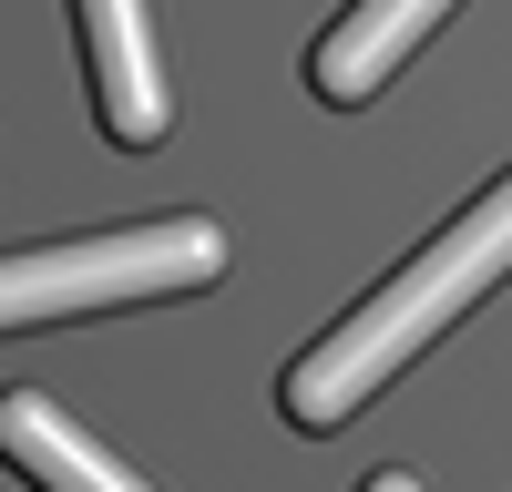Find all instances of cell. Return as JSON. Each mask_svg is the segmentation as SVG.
<instances>
[{
	"label": "cell",
	"instance_id": "1",
	"mask_svg": "<svg viewBox=\"0 0 512 492\" xmlns=\"http://www.w3.org/2000/svg\"><path fill=\"white\" fill-rule=\"evenodd\" d=\"M502 277H512V175H492L400 277H379L318 349H297L287 380H277V410L297 431H338L349 410H369V390H390L400 369L431 349L482 287H502Z\"/></svg>",
	"mask_w": 512,
	"mask_h": 492
},
{
	"label": "cell",
	"instance_id": "2",
	"mask_svg": "<svg viewBox=\"0 0 512 492\" xmlns=\"http://www.w3.org/2000/svg\"><path fill=\"white\" fill-rule=\"evenodd\" d=\"M216 277H226V236L205 216H154V226L62 236V246H0V339L93 318V308H134V298H185V287H216Z\"/></svg>",
	"mask_w": 512,
	"mask_h": 492
},
{
	"label": "cell",
	"instance_id": "3",
	"mask_svg": "<svg viewBox=\"0 0 512 492\" xmlns=\"http://www.w3.org/2000/svg\"><path fill=\"white\" fill-rule=\"evenodd\" d=\"M72 21H82V62H93V113H103V134H113L123 154L164 144L175 103H164V62H154L144 0H72Z\"/></svg>",
	"mask_w": 512,
	"mask_h": 492
},
{
	"label": "cell",
	"instance_id": "4",
	"mask_svg": "<svg viewBox=\"0 0 512 492\" xmlns=\"http://www.w3.org/2000/svg\"><path fill=\"white\" fill-rule=\"evenodd\" d=\"M441 21H451V0H349V11L318 31L308 82H318L328 103H369V93H379V82H390Z\"/></svg>",
	"mask_w": 512,
	"mask_h": 492
},
{
	"label": "cell",
	"instance_id": "5",
	"mask_svg": "<svg viewBox=\"0 0 512 492\" xmlns=\"http://www.w3.org/2000/svg\"><path fill=\"white\" fill-rule=\"evenodd\" d=\"M0 462H11L31 492H144L72 410H52L41 390H0Z\"/></svg>",
	"mask_w": 512,
	"mask_h": 492
},
{
	"label": "cell",
	"instance_id": "6",
	"mask_svg": "<svg viewBox=\"0 0 512 492\" xmlns=\"http://www.w3.org/2000/svg\"><path fill=\"white\" fill-rule=\"evenodd\" d=\"M359 492H420V482H410V472H369Z\"/></svg>",
	"mask_w": 512,
	"mask_h": 492
}]
</instances>
